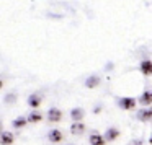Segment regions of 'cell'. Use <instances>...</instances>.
Segmentation results:
<instances>
[{
  "instance_id": "obj_1",
  "label": "cell",
  "mask_w": 152,
  "mask_h": 145,
  "mask_svg": "<svg viewBox=\"0 0 152 145\" xmlns=\"http://www.w3.org/2000/svg\"><path fill=\"white\" fill-rule=\"evenodd\" d=\"M119 106L123 109H132L136 106V101L132 98H121L119 99Z\"/></svg>"
},
{
  "instance_id": "obj_2",
  "label": "cell",
  "mask_w": 152,
  "mask_h": 145,
  "mask_svg": "<svg viewBox=\"0 0 152 145\" xmlns=\"http://www.w3.org/2000/svg\"><path fill=\"white\" fill-rule=\"evenodd\" d=\"M90 144H92V145H105V138H103L100 134H96V132H95V134L90 135Z\"/></svg>"
},
{
  "instance_id": "obj_3",
  "label": "cell",
  "mask_w": 152,
  "mask_h": 145,
  "mask_svg": "<svg viewBox=\"0 0 152 145\" xmlns=\"http://www.w3.org/2000/svg\"><path fill=\"white\" fill-rule=\"evenodd\" d=\"M141 72L144 75H152V62L151 60H144L141 64Z\"/></svg>"
},
{
  "instance_id": "obj_4",
  "label": "cell",
  "mask_w": 152,
  "mask_h": 145,
  "mask_svg": "<svg viewBox=\"0 0 152 145\" xmlns=\"http://www.w3.org/2000/svg\"><path fill=\"white\" fill-rule=\"evenodd\" d=\"M118 135H119V130H118V129L110 127L108 130H106V134H105V140H115Z\"/></svg>"
},
{
  "instance_id": "obj_5",
  "label": "cell",
  "mask_w": 152,
  "mask_h": 145,
  "mask_svg": "<svg viewBox=\"0 0 152 145\" xmlns=\"http://www.w3.org/2000/svg\"><path fill=\"white\" fill-rule=\"evenodd\" d=\"M61 117H62V114H61V111L59 109H51L49 111V121H53V122H57V121H61Z\"/></svg>"
},
{
  "instance_id": "obj_6",
  "label": "cell",
  "mask_w": 152,
  "mask_h": 145,
  "mask_svg": "<svg viewBox=\"0 0 152 145\" xmlns=\"http://www.w3.org/2000/svg\"><path fill=\"white\" fill-rule=\"evenodd\" d=\"M13 144V135L10 132H4L2 134V145H12Z\"/></svg>"
},
{
  "instance_id": "obj_7",
  "label": "cell",
  "mask_w": 152,
  "mask_h": 145,
  "mask_svg": "<svg viewBox=\"0 0 152 145\" xmlns=\"http://www.w3.org/2000/svg\"><path fill=\"white\" fill-rule=\"evenodd\" d=\"M141 121H149V119H152V109H142V111H139V116H137Z\"/></svg>"
},
{
  "instance_id": "obj_8",
  "label": "cell",
  "mask_w": 152,
  "mask_h": 145,
  "mask_svg": "<svg viewBox=\"0 0 152 145\" xmlns=\"http://www.w3.org/2000/svg\"><path fill=\"white\" fill-rule=\"evenodd\" d=\"M28 104H30L31 108H38V106L41 104V98L38 95H31L30 99H28Z\"/></svg>"
},
{
  "instance_id": "obj_9",
  "label": "cell",
  "mask_w": 152,
  "mask_h": 145,
  "mask_svg": "<svg viewBox=\"0 0 152 145\" xmlns=\"http://www.w3.org/2000/svg\"><path fill=\"white\" fill-rule=\"evenodd\" d=\"M49 138H51L53 142H61V140H62V134H61V130L54 129V130L49 132Z\"/></svg>"
},
{
  "instance_id": "obj_10",
  "label": "cell",
  "mask_w": 152,
  "mask_h": 145,
  "mask_svg": "<svg viewBox=\"0 0 152 145\" xmlns=\"http://www.w3.org/2000/svg\"><path fill=\"white\" fill-rule=\"evenodd\" d=\"M142 104H152V91H144L141 96Z\"/></svg>"
},
{
  "instance_id": "obj_11",
  "label": "cell",
  "mask_w": 152,
  "mask_h": 145,
  "mask_svg": "<svg viewBox=\"0 0 152 145\" xmlns=\"http://www.w3.org/2000/svg\"><path fill=\"white\" fill-rule=\"evenodd\" d=\"M98 83H100V78L93 75V77H90V78L87 80V88H95V86L98 85Z\"/></svg>"
},
{
  "instance_id": "obj_12",
  "label": "cell",
  "mask_w": 152,
  "mask_h": 145,
  "mask_svg": "<svg viewBox=\"0 0 152 145\" xmlns=\"http://www.w3.org/2000/svg\"><path fill=\"white\" fill-rule=\"evenodd\" d=\"M70 130H72V134H82L83 132V124H80V122H75V124L72 125V129H70Z\"/></svg>"
},
{
  "instance_id": "obj_13",
  "label": "cell",
  "mask_w": 152,
  "mask_h": 145,
  "mask_svg": "<svg viewBox=\"0 0 152 145\" xmlns=\"http://www.w3.org/2000/svg\"><path fill=\"white\" fill-rule=\"evenodd\" d=\"M82 116H83V111H82L80 108H79V109H77V108H75V109H72V117L75 119V121L82 119Z\"/></svg>"
},
{
  "instance_id": "obj_14",
  "label": "cell",
  "mask_w": 152,
  "mask_h": 145,
  "mask_svg": "<svg viewBox=\"0 0 152 145\" xmlns=\"http://www.w3.org/2000/svg\"><path fill=\"white\" fill-rule=\"evenodd\" d=\"M26 124V117H18L13 121V127H23Z\"/></svg>"
},
{
  "instance_id": "obj_15",
  "label": "cell",
  "mask_w": 152,
  "mask_h": 145,
  "mask_svg": "<svg viewBox=\"0 0 152 145\" xmlns=\"http://www.w3.org/2000/svg\"><path fill=\"white\" fill-rule=\"evenodd\" d=\"M28 121H30V122H38V121H41V114H39V112H31V116L28 117Z\"/></svg>"
},
{
  "instance_id": "obj_16",
  "label": "cell",
  "mask_w": 152,
  "mask_h": 145,
  "mask_svg": "<svg viewBox=\"0 0 152 145\" xmlns=\"http://www.w3.org/2000/svg\"><path fill=\"white\" fill-rule=\"evenodd\" d=\"M151 144H152V135H151Z\"/></svg>"
}]
</instances>
